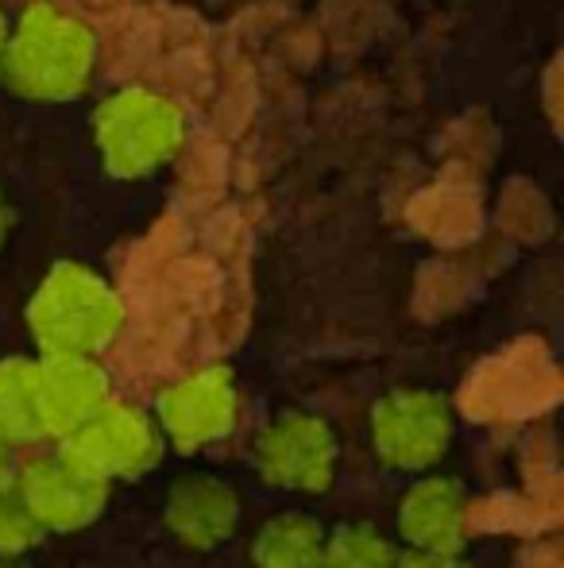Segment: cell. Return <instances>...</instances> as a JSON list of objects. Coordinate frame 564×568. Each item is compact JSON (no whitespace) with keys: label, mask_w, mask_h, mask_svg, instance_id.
<instances>
[{"label":"cell","mask_w":564,"mask_h":568,"mask_svg":"<svg viewBox=\"0 0 564 568\" xmlns=\"http://www.w3.org/2000/svg\"><path fill=\"white\" fill-rule=\"evenodd\" d=\"M121 329L116 294L85 267H59L31 302V333L47 356H93Z\"/></svg>","instance_id":"1"},{"label":"cell","mask_w":564,"mask_h":568,"mask_svg":"<svg viewBox=\"0 0 564 568\" xmlns=\"http://www.w3.org/2000/svg\"><path fill=\"white\" fill-rule=\"evenodd\" d=\"M12 487L43 534L82 530V526H90L109 503L105 479L93 476L90 468H82L66 449L43 453V456H35V460H28L16 471Z\"/></svg>","instance_id":"2"},{"label":"cell","mask_w":564,"mask_h":568,"mask_svg":"<svg viewBox=\"0 0 564 568\" xmlns=\"http://www.w3.org/2000/svg\"><path fill=\"white\" fill-rule=\"evenodd\" d=\"M452 414L441 395L391 390L371 410V445L379 460L402 471H425L449 453Z\"/></svg>","instance_id":"3"},{"label":"cell","mask_w":564,"mask_h":568,"mask_svg":"<svg viewBox=\"0 0 564 568\" xmlns=\"http://www.w3.org/2000/svg\"><path fill=\"white\" fill-rule=\"evenodd\" d=\"M62 449L74 456L82 468H90L93 476L113 484V479L143 476L158 460V453H163V434H158V426L140 406L109 398L82 429H74L66 437Z\"/></svg>","instance_id":"4"},{"label":"cell","mask_w":564,"mask_h":568,"mask_svg":"<svg viewBox=\"0 0 564 568\" xmlns=\"http://www.w3.org/2000/svg\"><path fill=\"white\" fill-rule=\"evenodd\" d=\"M256 468L271 487L294 495H321L337 476V437L321 418L283 414L259 437Z\"/></svg>","instance_id":"5"},{"label":"cell","mask_w":564,"mask_h":568,"mask_svg":"<svg viewBox=\"0 0 564 568\" xmlns=\"http://www.w3.org/2000/svg\"><path fill=\"white\" fill-rule=\"evenodd\" d=\"M98 143L113 171L147 174L171 159L178 143V116L166 101L147 93H124L109 101V109L98 116Z\"/></svg>","instance_id":"6"},{"label":"cell","mask_w":564,"mask_h":568,"mask_svg":"<svg viewBox=\"0 0 564 568\" xmlns=\"http://www.w3.org/2000/svg\"><path fill=\"white\" fill-rule=\"evenodd\" d=\"M158 426H163L166 442L182 453H197L233 434L236 387L228 372L205 367V372H194L166 387L158 398Z\"/></svg>","instance_id":"7"},{"label":"cell","mask_w":564,"mask_h":568,"mask_svg":"<svg viewBox=\"0 0 564 568\" xmlns=\"http://www.w3.org/2000/svg\"><path fill=\"white\" fill-rule=\"evenodd\" d=\"M85 59H90L85 36L70 20L54 16L35 12L16 39V78L39 98L74 93L85 82Z\"/></svg>","instance_id":"8"},{"label":"cell","mask_w":564,"mask_h":568,"mask_svg":"<svg viewBox=\"0 0 564 568\" xmlns=\"http://www.w3.org/2000/svg\"><path fill=\"white\" fill-rule=\"evenodd\" d=\"M399 534L410 554L460 557L472 534V499L449 476H425L402 495Z\"/></svg>","instance_id":"9"},{"label":"cell","mask_w":564,"mask_h":568,"mask_svg":"<svg viewBox=\"0 0 564 568\" xmlns=\"http://www.w3.org/2000/svg\"><path fill=\"white\" fill-rule=\"evenodd\" d=\"M166 530L182 541L186 549H217L240 526V495L233 484L209 476V471H189L174 479L163 503Z\"/></svg>","instance_id":"10"},{"label":"cell","mask_w":564,"mask_h":568,"mask_svg":"<svg viewBox=\"0 0 564 568\" xmlns=\"http://www.w3.org/2000/svg\"><path fill=\"white\" fill-rule=\"evenodd\" d=\"M35 395L43 434L66 442L109 403V379L93 356H47L39 364Z\"/></svg>","instance_id":"11"},{"label":"cell","mask_w":564,"mask_h":568,"mask_svg":"<svg viewBox=\"0 0 564 568\" xmlns=\"http://www.w3.org/2000/svg\"><path fill=\"white\" fill-rule=\"evenodd\" d=\"M325 526L301 510H286L259 526L252 541V565L256 568H321L325 557Z\"/></svg>","instance_id":"12"},{"label":"cell","mask_w":564,"mask_h":568,"mask_svg":"<svg viewBox=\"0 0 564 568\" xmlns=\"http://www.w3.org/2000/svg\"><path fill=\"white\" fill-rule=\"evenodd\" d=\"M39 364L31 359H4L0 364V437L8 445H31L43 434L39 418Z\"/></svg>","instance_id":"13"},{"label":"cell","mask_w":564,"mask_h":568,"mask_svg":"<svg viewBox=\"0 0 564 568\" xmlns=\"http://www.w3.org/2000/svg\"><path fill=\"white\" fill-rule=\"evenodd\" d=\"M394 565H399V554H394L391 541L376 526L352 523L325 538L321 568H394Z\"/></svg>","instance_id":"14"},{"label":"cell","mask_w":564,"mask_h":568,"mask_svg":"<svg viewBox=\"0 0 564 568\" xmlns=\"http://www.w3.org/2000/svg\"><path fill=\"white\" fill-rule=\"evenodd\" d=\"M43 530L39 523L28 515L23 499L16 495V487H0V557H20L28 554L31 546H39Z\"/></svg>","instance_id":"15"},{"label":"cell","mask_w":564,"mask_h":568,"mask_svg":"<svg viewBox=\"0 0 564 568\" xmlns=\"http://www.w3.org/2000/svg\"><path fill=\"white\" fill-rule=\"evenodd\" d=\"M394 568H468L460 557H441V554H407L399 557Z\"/></svg>","instance_id":"16"},{"label":"cell","mask_w":564,"mask_h":568,"mask_svg":"<svg viewBox=\"0 0 564 568\" xmlns=\"http://www.w3.org/2000/svg\"><path fill=\"white\" fill-rule=\"evenodd\" d=\"M16 479V460H12V445L0 437V487H8Z\"/></svg>","instance_id":"17"},{"label":"cell","mask_w":564,"mask_h":568,"mask_svg":"<svg viewBox=\"0 0 564 568\" xmlns=\"http://www.w3.org/2000/svg\"><path fill=\"white\" fill-rule=\"evenodd\" d=\"M8 225H12V210H8V202L0 197V244H4V236H8Z\"/></svg>","instance_id":"18"},{"label":"cell","mask_w":564,"mask_h":568,"mask_svg":"<svg viewBox=\"0 0 564 568\" xmlns=\"http://www.w3.org/2000/svg\"><path fill=\"white\" fill-rule=\"evenodd\" d=\"M0 568H23V565L16 557H0Z\"/></svg>","instance_id":"19"}]
</instances>
